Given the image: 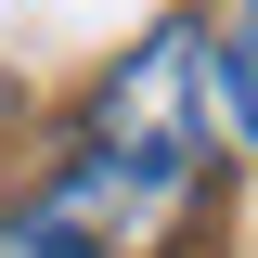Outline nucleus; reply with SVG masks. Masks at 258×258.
Wrapping results in <instances>:
<instances>
[{"label":"nucleus","mask_w":258,"mask_h":258,"mask_svg":"<svg viewBox=\"0 0 258 258\" xmlns=\"http://www.w3.org/2000/svg\"><path fill=\"white\" fill-rule=\"evenodd\" d=\"M194 155H207V39H194V26H155L91 91V181L103 194H116V181L155 194V181H181Z\"/></svg>","instance_id":"nucleus-1"}]
</instances>
